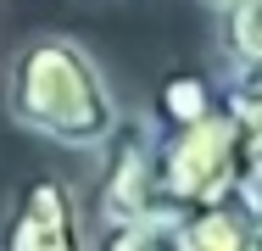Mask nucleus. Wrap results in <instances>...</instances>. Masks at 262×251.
<instances>
[{
  "label": "nucleus",
  "mask_w": 262,
  "mask_h": 251,
  "mask_svg": "<svg viewBox=\"0 0 262 251\" xmlns=\"http://www.w3.org/2000/svg\"><path fill=\"white\" fill-rule=\"evenodd\" d=\"M0 106L28 140L78 156H95L128 117L101 56L73 34H28L11 50L0 78Z\"/></svg>",
  "instance_id": "nucleus-1"
},
{
  "label": "nucleus",
  "mask_w": 262,
  "mask_h": 251,
  "mask_svg": "<svg viewBox=\"0 0 262 251\" xmlns=\"http://www.w3.org/2000/svg\"><path fill=\"white\" fill-rule=\"evenodd\" d=\"M90 246L106 251L173 246V212L162 201V179H157V123L151 117H123V129L95 151Z\"/></svg>",
  "instance_id": "nucleus-2"
},
{
  "label": "nucleus",
  "mask_w": 262,
  "mask_h": 251,
  "mask_svg": "<svg viewBox=\"0 0 262 251\" xmlns=\"http://www.w3.org/2000/svg\"><path fill=\"white\" fill-rule=\"evenodd\" d=\"M157 123V117H151ZM246 140L223 106V90H217V106L190 117V123H157V179H162V201L167 212H190V206H207V201H229L240 168H246Z\"/></svg>",
  "instance_id": "nucleus-3"
},
{
  "label": "nucleus",
  "mask_w": 262,
  "mask_h": 251,
  "mask_svg": "<svg viewBox=\"0 0 262 251\" xmlns=\"http://www.w3.org/2000/svg\"><path fill=\"white\" fill-rule=\"evenodd\" d=\"M84 184L67 173H34L17 184V196L0 218V251H84Z\"/></svg>",
  "instance_id": "nucleus-4"
},
{
  "label": "nucleus",
  "mask_w": 262,
  "mask_h": 251,
  "mask_svg": "<svg viewBox=\"0 0 262 251\" xmlns=\"http://www.w3.org/2000/svg\"><path fill=\"white\" fill-rule=\"evenodd\" d=\"M167 251H262V240L234 201H207V206H190L173 218Z\"/></svg>",
  "instance_id": "nucleus-5"
},
{
  "label": "nucleus",
  "mask_w": 262,
  "mask_h": 251,
  "mask_svg": "<svg viewBox=\"0 0 262 251\" xmlns=\"http://www.w3.org/2000/svg\"><path fill=\"white\" fill-rule=\"evenodd\" d=\"M212 50L229 73L262 67V0H229L212 11Z\"/></svg>",
  "instance_id": "nucleus-6"
},
{
  "label": "nucleus",
  "mask_w": 262,
  "mask_h": 251,
  "mask_svg": "<svg viewBox=\"0 0 262 251\" xmlns=\"http://www.w3.org/2000/svg\"><path fill=\"white\" fill-rule=\"evenodd\" d=\"M212 106H217V84H212L207 73H173V78H162L151 117L167 129V123H190V117H201V112H212Z\"/></svg>",
  "instance_id": "nucleus-7"
},
{
  "label": "nucleus",
  "mask_w": 262,
  "mask_h": 251,
  "mask_svg": "<svg viewBox=\"0 0 262 251\" xmlns=\"http://www.w3.org/2000/svg\"><path fill=\"white\" fill-rule=\"evenodd\" d=\"M223 106L246 140V156H262V67H246V73H229L223 84Z\"/></svg>",
  "instance_id": "nucleus-8"
},
{
  "label": "nucleus",
  "mask_w": 262,
  "mask_h": 251,
  "mask_svg": "<svg viewBox=\"0 0 262 251\" xmlns=\"http://www.w3.org/2000/svg\"><path fill=\"white\" fill-rule=\"evenodd\" d=\"M229 201H234V206L246 212V223L257 229V240H262V156H251V162L240 168V179H234Z\"/></svg>",
  "instance_id": "nucleus-9"
},
{
  "label": "nucleus",
  "mask_w": 262,
  "mask_h": 251,
  "mask_svg": "<svg viewBox=\"0 0 262 251\" xmlns=\"http://www.w3.org/2000/svg\"><path fill=\"white\" fill-rule=\"evenodd\" d=\"M195 6H207V11H217V6H229V0H195Z\"/></svg>",
  "instance_id": "nucleus-10"
}]
</instances>
